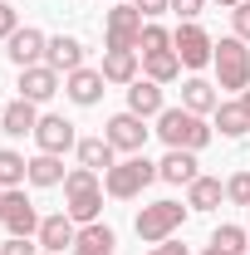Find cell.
<instances>
[{"label":"cell","instance_id":"cell-1","mask_svg":"<svg viewBox=\"0 0 250 255\" xmlns=\"http://www.w3.org/2000/svg\"><path fill=\"white\" fill-rule=\"evenodd\" d=\"M157 137H162L167 147L201 152V147L216 137V128L206 123L201 113H191V108H162V113H157Z\"/></svg>","mask_w":250,"mask_h":255},{"label":"cell","instance_id":"cell-2","mask_svg":"<svg viewBox=\"0 0 250 255\" xmlns=\"http://www.w3.org/2000/svg\"><path fill=\"white\" fill-rule=\"evenodd\" d=\"M152 182H157V162H147L142 152L113 162V167L103 172V191H108L113 201H132V196H142V187H152Z\"/></svg>","mask_w":250,"mask_h":255},{"label":"cell","instance_id":"cell-3","mask_svg":"<svg viewBox=\"0 0 250 255\" xmlns=\"http://www.w3.org/2000/svg\"><path fill=\"white\" fill-rule=\"evenodd\" d=\"M211 64H216V89H231V94H246L250 89V49H246V39H236V34L216 39Z\"/></svg>","mask_w":250,"mask_h":255},{"label":"cell","instance_id":"cell-4","mask_svg":"<svg viewBox=\"0 0 250 255\" xmlns=\"http://www.w3.org/2000/svg\"><path fill=\"white\" fill-rule=\"evenodd\" d=\"M187 211H191V206H182V201H152V206H142V211H137L132 231H137L147 246H162V241H172V236L182 231Z\"/></svg>","mask_w":250,"mask_h":255},{"label":"cell","instance_id":"cell-5","mask_svg":"<svg viewBox=\"0 0 250 255\" xmlns=\"http://www.w3.org/2000/svg\"><path fill=\"white\" fill-rule=\"evenodd\" d=\"M172 54L182 59V69H206L211 54H216V39L201 30L196 20H182V25L172 30Z\"/></svg>","mask_w":250,"mask_h":255},{"label":"cell","instance_id":"cell-6","mask_svg":"<svg viewBox=\"0 0 250 255\" xmlns=\"http://www.w3.org/2000/svg\"><path fill=\"white\" fill-rule=\"evenodd\" d=\"M137 39H142V10L127 5V0H118L103 15V44L108 49H137Z\"/></svg>","mask_w":250,"mask_h":255},{"label":"cell","instance_id":"cell-7","mask_svg":"<svg viewBox=\"0 0 250 255\" xmlns=\"http://www.w3.org/2000/svg\"><path fill=\"white\" fill-rule=\"evenodd\" d=\"M39 211H34V201L25 196V191H5V201H0V226L10 231V236H39Z\"/></svg>","mask_w":250,"mask_h":255},{"label":"cell","instance_id":"cell-8","mask_svg":"<svg viewBox=\"0 0 250 255\" xmlns=\"http://www.w3.org/2000/svg\"><path fill=\"white\" fill-rule=\"evenodd\" d=\"M147 132H152V128H147V118H137V113H113L108 128H103V137H108L118 152H127V157L147 147Z\"/></svg>","mask_w":250,"mask_h":255},{"label":"cell","instance_id":"cell-9","mask_svg":"<svg viewBox=\"0 0 250 255\" xmlns=\"http://www.w3.org/2000/svg\"><path fill=\"white\" fill-rule=\"evenodd\" d=\"M34 142H39V152H54V157H64L69 147H79V132H74V123H69V118H59V113H39Z\"/></svg>","mask_w":250,"mask_h":255},{"label":"cell","instance_id":"cell-10","mask_svg":"<svg viewBox=\"0 0 250 255\" xmlns=\"http://www.w3.org/2000/svg\"><path fill=\"white\" fill-rule=\"evenodd\" d=\"M44 49H49V34L34 30V25H25V30H15L10 39H5V54H10V64H15V69L44 64Z\"/></svg>","mask_w":250,"mask_h":255},{"label":"cell","instance_id":"cell-11","mask_svg":"<svg viewBox=\"0 0 250 255\" xmlns=\"http://www.w3.org/2000/svg\"><path fill=\"white\" fill-rule=\"evenodd\" d=\"M59 79H64L59 69H49V64H30V69H20V98L39 108V103H49V98L59 94Z\"/></svg>","mask_w":250,"mask_h":255},{"label":"cell","instance_id":"cell-12","mask_svg":"<svg viewBox=\"0 0 250 255\" xmlns=\"http://www.w3.org/2000/svg\"><path fill=\"white\" fill-rule=\"evenodd\" d=\"M39 251H54V255H64V246L74 251V241H79V221L69 216V211H54V216H44L39 221Z\"/></svg>","mask_w":250,"mask_h":255},{"label":"cell","instance_id":"cell-13","mask_svg":"<svg viewBox=\"0 0 250 255\" xmlns=\"http://www.w3.org/2000/svg\"><path fill=\"white\" fill-rule=\"evenodd\" d=\"M103 84H108V79H103V69H89V64H84V69H74V74H64V94L74 98L79 108H94L98 98H103Z\"/></svg>","mask_w":250,"mask_h":255},{"label":"cell","instance_id":"cell-14","mask_svg":"<svg viewBox=\"0 0 250 255\" xmlns=\"http://www.w3.org/2000/svg\"><path fill=\"white\" fill-rule=\"evenodd\" d=\"M44 64H49V69H59V74H74V69H84V39H74V34H49Z\"/></svg>","mask_w":250,"mask_h":255},{"label":"cell","instance_id":"cell-15","mask_svg":"<svg viewBox=\"0 0 250 255\" xmlns=\"http://www.w3.org/2000/svg\"><path fill=\"white\" fill-rule=\"evenodd\" d=\"M157 177L172 182V187H191L201 172H196V152H182V147H167V157L157 162Z\"/></svg>","mask_w":250,"mask_h":255},{"label":"cell","instance_id":"cell-16","mask_svg":"<svg viewBox=\"0 0 250 255\" xmlns=\"http://www.w3.org/2000/svg\"><path fill=\"white\" fill-rule=\"evenodd\" d=\"M167 103H162V84L152 79H132L127 84V113H137V118H157Z\"/></svg>","mask_w":250,"mask_h":255},{"label":"cell","instance_id":"cell-17","mask_svg":"<svg viewBox=\"0 0 250 255\" xmlns=\"http://www.w3.org/2000/svg\"><path fill=\"white\" fill-rule=\"evenodd\" d=\"M64 211L79 226H94L103 216V187H84V191H64Z\"/></svg>","mask_w":250,"mask_h":255},{"label":"cell","instance_id":"cell-18","mask_svg":"<svg viewBox=\"0 0 250 255\" xmlns=\"http://www.w3.org/2000/svg\"><path fill=\"white\" fill-rule=\"evenodd\" d=\"M34 128H39V108H34V103L15 98V103L0 108V132H10V137H25V132H30L34 137Z\"/></svg>","mask_w":250,"mask_h":255},{"label":"cell","instance_id":"cell-19","mask_svg":"<svg viewBox=\"0 0 250 255\" xmlns=\"http://www.w3.org/2000/svg\"><path fill=\"white\" fill-rule=\"evenodd\" d=\"M216 103H221V94H216V84L211 79H201V74H191L187 84H182V108H191V113H216Z\"/></svg>","mask_w":250,"mask_h":255},{"label":"cell","instance_id":"cell-20","mask_svg":"<svg viewBox=\"0 0 250 255\" xmlns=\"http://www.w3.org/2000/svg\"><path fill=\"white\" fill-rule=\"evenodd\" d=\"M113 251H118V236L103 221H94V226H79V241L69 255H113Z\"/></svg>","mask_w":250,"mask_h":255},{"label":"cell","instance_id":"cell-21","mask_svg":"<svg viewBox=\"0 0 250 255\" xmlns=\"http://www.w3.org/2000/svg\"><path fill=\"white\" fill-rule=\"evenodd\" d=\"M79 167H94V172H108L113 162H118V147L108 142V137H79Z\"/></svg>","mask_w":250,"mask_h":255},{"label":"cell","instance_id":"cell-22","mask_svg":"<svg viewBox=\"0 0 250 255\" xmlns=\"http://www.w3.org/2000/svg\"><path fill=\"white\" fill-rule=\"evenodd\" d=\"M98 69H103L108 84H132L137 79V49H108Z\"/></svg>","mask_w":250,"mask_h":255},{"label":"cell","instance_id":"cell-23","mask_svg":"<svg viewBox=\"0 0 250 255\" xmlns=\"http://www.w3.org/2000/svg\"><path fill=\"white\" fill-rule=\"evenodd\" d=\"M221 196H226V182H221V177H196L187 187V206L191 211H216Z\"/></svg>","mask_w":250,"mask_h":255},{"label":"cell","instance_id":"cell-24","mask_svg":"<svg viewBox=\"0 0 250 255\" xmlns=\"http://www.w3.org/2000/svg\"><path fill=\"white\" fill-rule=\"evenodd\" d=\"M216 128H221V137H246L250 132V113H246V103L236 98V103H216Z\"/></svg>","mask_w":250,"mask_h":255},{"label":"cell","instance_id":"cell-25","mask_svg":"<svg viewBox=\"0 0 250 255\" xmlns=\"http://www.w3.org/2000/svg\"><path fill=\"white\" fill-rule=\"evenodd\" d=\"M64 157H54V152H39V157H30V187H64Z\"/></svg>","mask_w":250,"mask_h":255},{"label":"cell","instance_id":"cell-26","mask_svg":"<svg viewBox=\"0 0 250 255\" xmlns=\"http://www.w3.org/2000/svg\"><path fill=\"white\" fill-rule=\"evenodd\" d=\"M142 79H152V84H172V79H182V59H177L172 49L147 54V59H142Z\"/></svg>","mask_w":250,"mask_h":255},{"label":"cell","instance_id":"cell-27","mask_svg":"<svg viewBox=\"0 0 250 255\" xmlns=\"http://www.w3.org/2000/svg\"><path fill=\"white\" fill-rule=\"evenodd\" d=\"M25 182H30V162L20 157V152H10V147H0V187L15 191V187H25Z\"/></svg>","mask_w":250,"mask_h":255},{"label":"cell","instance_id":"cell-28","mask_svg":"<svg viewBox=\"0 0 250 255\" xmlns=\"http://www.w3.org/2000/svg\"><path fill=\"white\" fill-rule=\"evenodd\" d=\"M162 49H172V30H162V25H142V39H137V54L147 59V54H162Z\"/></svg>","mask_w":250,"mask_h":255},{"label":"cell","instance_id":"cell-29","mask_svg":"<svg viewBox=\"0 0 250 255\" xmlns=\"http://www.w3.org/2000/svg\"><path fill=\"white\" fill-rule=\"evenodd\" d=\"M211 246H221V251H231V255H246L250 236H246V226H221L216 236H211Z\"/></svg>","mask_w":250,"mask_h":255},{"label":"cell","instance_id":"cell-30","mask_svg":"<svg viewBox=\"0 0 250 255\" xmlns=\"http://www.w3.org/2000/svg\"><path fill=\"white\" fill-rule=\"evenodd\" d=\"M226 201L250 206V172H231V182H226Z\"/></svg>","mask_w":250,"mask_h":255},{"label":"cell","instance_id":"cell-31","mask_svg":"<svg viewBox=\"0 0 250 255\" xmlns=\"http://www.w3.org/2000/svg\"><path fill=\"white\" fill-rule=\"evenodd\" d=\"M0 255H39V241H30V236H10V241L0 246Z\"/></svg>","mask_w":250,"mask_h":255},{"label":"cell","instance_id":"cell-32","mask_svg":"<svg viewBox=\"0 0 250 255\" xmlns=\"http://www.w3.org/2000/svg\"><path fill=\"white\" fill-rule=\"evenodd\" d=\"M231 25H236V39H246V44H250V0H241V5L231 10Z\"/></svg>","mask_w":250,"mask_h":255},{"label":"cell","instance_id":"cell-33","mask_svg":"<svg viewBox=\"0 0 250 255\" xmlns=\"http://www.w3.org/2000/svg\"><path fill=\"white\" fill-rule=\"evenodd\" d=\"M15 30H20V15L10 10V0H0V39H10Z\"/></svg>","mask_w":250,"mask_h":255},{"label":"cell","instance_id":"cell-34","mask_svg":"<svg viewBox=\"0 0 250 255\" xmlns=\"http://www.w3.org/2000/svg\"><path fill=\"white\" fill-rule=\"evenodd\" d=\"M137 10H142V20H157V15H167L172 10V0H132Z\"/></svg>","mask_w":250,"mask_h":255},{"label":"cell","instance_id":"cell-35","mask_svg":"<svg viewBox=\"0 0 250 255\" xmlns=\"http://www.w3.org/2000/svg\"><path fill=\"white\" fill-rule=\"evenodd\" d=\"M172 10H177L182 20H196V15L206 10V0H172Z\"/></svg>","mask_w":250,"mask_h":255},{"label":"cell","instance_id":"cell-36","mask_svg":"<svg viewBox=\"0 0 250 255\" xmlns=\"http://www.w3.org/2000/svg\"><path fill=\"white\" fill-rule=\"evenodd\" d=\"M147 255H187V246H182V241L172 236V241H162V246H152Z\"/></svg>","mask_w":250,"mask_h":255},{"label":"cell","instance_id":"cell-37","mask_svg":"<svg viewBox=\"0 0 250 255\" xmlns=\"http://www.w3.org/2000/svg\"><path fill=\"white\" fill-rule=\"evenodd\" d=\"M201 255H231V251H221V246H206V251H201Z\"/></svg>","mask_w":250,"mask_h":255},{"label":"cell","instance_id":"cell-38","mask_svg":"<svg viewBox=\"0 0 250 255\" xmlns=\"http://www.w3.org/2000/svg\"><path fill=\"white\" fill-rule=\"evenodd\" d=\"M216 5H221V10H236V5H241V0H216Z\"/></svg>","mask_w":250,"mask_h":255},{"label":"cell","instance_id":"cell-39","mask_svg":"<svg viewBox=\"0 0 250 255\" xmlns=\"http://www.w3.org/2000/svg\"><path fill=\"white\" fill-rule=\"evenodd\" d=\"M241 103H246V113H250V89H246V94H241Z\"/></svg>","mask_w":250,"mask_h":255},{"label":"cell","instance_id":"cell-40","mask_svg":"<svg viewBox=\"0 0 250 255\" xmlns=\"http://www.w3.org/2000/svg\"><path fill=\"white\" fill-rule=\"evenodd\" d=\"M0 201H5V187H0Z\"/></svg>","mask_w":250,"mask_h":255},{"label":"cell","instance_id":"cell-41","mask_svg":"<svg viewBox=\"0 0 250 255\" xmlns=\"http://www.w3.org/2000/svg\"><path fill=\"white\" fill-rule=\"evenodd\" d=\"M39 255H54V251H39Z\"/></svg>","mask_w":250,"mask_h":255},{"label":"cell","instance_id":"cell-42","mask_svg":"<svg viewBox=\"0 0 250 255\" xmlns=\"http://www.w3.org/2000/svg\"><path fill=\"white\" fill-rule=\"evenodd\" d=\"M246 236H250V226H246Z\"/></svg>","mask_w":250,"mask_h":255}]
</instances>
